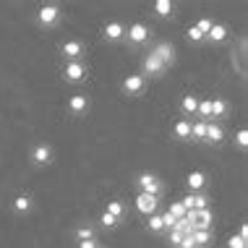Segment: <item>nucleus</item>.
<instances>
[{"label":"nucleus","instance_id":"21","mask_svg":"<svg viewBox=\"0 0 248 248\" xmlns=\"http://www.w3.org/2000/svg\"><path fill=\"white\" fill-rule=\"evenodd\" d=\"M227 34H230V31H227L225 24H214L209 29V34H206V39L214 42V45H219V42H225V39H227Z\"/></svg>","mask_w":248,"mask_h":248},{"label":"nucleus","instance_id":"31","mask_svg":"<svg viewBox=\"0 0 248 248\" xmlns=\"http://www.w3.org/2000/svg\"><path fill=\"white\" fill-rule=\"evenodd\" d=\"M99 225H102V227H110V230H112V227H118V219L112 217V214L102 212V214H99Z\"/></svg>","mask_w":248,"mask_h":248},{"label":"nucleus","instance_id":"23","mask_svg":"<svg viewBox=\"0 0 248 248\" xmlns=\"http://www.w3.org/2000/svg\"><path fill=\"white\" fill-rule=\"evenodd\" d=\"M196 118L209 123L212 120V99H199V107H196Z\"/></svg>","mask_w":248,"mask_h":248},{"label":"nucleus","instance_id":"14","mask_svg":"<svg viewBox=\"0 0 248 248\" xmlns=\"http://www.w3.org/2000/svg\"><path fill=\"white\" fill-rule=\"evenodd\" d=\"M105 39L107 42H120V39H125V26L120 21L105 24Z\"/></svg>","mask_w":248,"mask_h":248},{"label":"nucleus","instance_id":"28","mask_svg":"<svg viewBox=\"0 0 248 248\" xmlns=\"http://www.w3.org/2000/svg\"><path fill=\"white\" fill-rule=\"evenodd\" d=\"M73 235H76L78 243H81V240H92V238H94V227H92V225H78L76 230H73Z\"/></svg>","mask_w":248,"mask_h":248},{"label":"nucleus","instance_id":"34","mask_svg":"<svg viewBox=\"0 0 248 248\" xmlns=\"http://www.w3.org/2000/svg\"><path fill=\"white\" fill-rule=\"evenodd\" d=\"M159 217H162V225H165V230H172V225H175V222H178V219H175V217H172V214H170V212H162V214H159Z\"/></svg>","mask_w":248,"mask_h":248},{"label":"nucleus","instance_id":"30","mask_svg":"<svg viewBox=\"0 0 248 248\" xmlns=\"http://www.w3.org/2000/svg\"><path fill=\"white\" fill-rule=\"evenodd\" d=\"M167 212H170L175 219H183V217H186V206L180 204V201H172V204H170V209H167Z\"/></svg>","mask_w":248,"mask_h":248},{"label":"nucleus","instance_id":"3","mask_svg":"<svg viewBox=\"0 0 248 248\" xmlns=\"http://www.w3.org/2000/svg\"><path fill=\"white\" fill-rule=\"evenodd\" d=\"M63 78H65V81H71V84H81L86 78V63H84V60H71V63H65Z\"/></svg>","mask_w":248,"mask_h":248},{"label":"nucleus","instance_id":"35","mask_svg":"<svg viewBox=\"0 0 248 248\" xmlns=\"http://www.w3.org/2000/svg\"><path fill=\"white\" fill-rule=\"evenodd\" d=\"M186 37H188L191 42H201V39H204V37H201V31L196 29V26H188V31H186Z\"/></svg>","mask_w":248,"mask_h":248},{"label":"nucleus","instance_id":"20","mask_svg":"<svg viewBox=\"0 0 248 248\" xmlns=\"http://www.w3.org/2000/svg\"><path fill=\"white\" fill-rule=\"evenodd\" d=\"M13 212H16V214L31 212V196H29V193H18V196L13 199Z\"/></svg>","mask_w":248,"mask_h":248},{"label":"nucleus","instance_id":"13","mask_svg":"<svg viewBox=\"0 0 248 248\" xmlns=\"http://www.w3.org/2000/svg\"><path fill=\"white\" fill-rule=\"evenodd\" d=\"M167 68H165V65L162 63H159V60L157 58H154L152 55V52H149V55H146L144 58V73H141V76L146 78V76H162V73H165Z\"/></svg>","mask_w":248,"mask_h":248},{"label":"nucleus","instance_id":"18","mask_svg":"<svg viewBox=\"0 0 248 248\" xmlns=\"http://www.w3.org/2000/svg\"><path fill=\"white\" fill-rule=\"evenodd\" d=\"M227 112H230V102L222 99V97H214L212 99V118H214V123H217L219 118H225Z\"/></svg>","mask_w":248,"mask_h":248},{"label":"nucleus","instance_id":"32","mask_svg":"<svg viewBox=\"0 0 248 248\" xmlns=\"http://www.w3.org/2000/svg\"><path fill=\"white\" fill-rule=\"evenodd\" d=\"M235 144H238V149L246 152V146H248V131H246V128H240V131L235 133Z\"/></svg>","mask_w":248,"mask_h":248},{"label":"nucleus","instance_id":"38","mask_svg":"<svg viewBox=\"0 0 248 248\" xmlns=\"http://www.w3.org/2000/svg\"><path fill=\"white\" fill-rule=\"evenodd\" d=\"M238 235L240 238H243V240H248V225L243 222V225H240V230H238Z\"/></svg>","mask_w":248,"mask_h":248},{"label":"nucleus","instance_id":"27","mask_svg":"<svg viewBox=\"0 0 248 248\" xmlns=\"http://www.w3.org/2000/svg\"><path fill=\"white\" fill-rule=\"evenodd\" d=\"M146 230L154 232V235H159V232H165V225H162V217H159L157 212L152 214V217H146Z\"/></svg>","mask_w":248,"mask_h":248},{"label":"nucleus","instance_id":"36","mask_svg":"<svg viewBox=\"0 0 248 248\" xmlns=\"http://www.w3.org/2000/svg\"><path fill=\"white\" fill-rule=\"evenodd\" d=\"M178 248H196V243H193L191 235H183V238H180V246H178Z\"/></svg>","mask_w":248,"mask_h":248},{"label":"nucleus","instance_id":"5","mask_svg":"<svg viewBox=\"0 0 248 248\" xmlns=\"http://www.w3.org/2000/svg\"><path fill=\"white\" fill-rule=\"evenodd\" d=\"M180 204L186 206V212H199V209H209V196L204 191L201 193H186L180 199Z\"/></svg>","mask_w":248,"mask_h":248},{"label":"nucleus","instance_id":"22","mask_svg":"<svg viewBox=\"0 0 248 248\" xmlns=\"http://www.w3.org/2000/svg\"><path fill=\"white\" fill-rule=\"evenodd\" d=\"M105 212L112 214V217L120 222V219L125 217V204H123V201H118V199H110V201H107V206H105Z\"/></svg>","mask_w":248,"mask_h":248},{"label":"nucleus","instance_id":"8","mask_svg":"<svg viewBox=\"0 0 248 248\" xmlns=\"http://www.w3.org/2000/svg\"><path fill=\"white\" fill-rule=\"evenodd\" d=\"M152 55L157 58L159 63L165 65V68H167V65H172V63H175V47H172L170 42H159L157 47L152 50Z\"/></svg>","mask_w":248,"mask_h":248},{"label":"nucleus","instance_id":"2","mask_svg":"<svg viewBox=\"0 0 248 248\" xmlns=\"http://www.w3.org/2000/svg\"><path fill=\"white\" fill-rule=\"evenodd\" d=\"M58 21H60V5L47 3V5H42V8L37 11V24L45 26V29H52Z\"/></svg>","mask_w":248,"mask_h":248},{"label":"nucleus","instance_id":"17","mask_svg":"<svg viewBox=\"0 0 248 248\" xmlns=\"http://www.w3.org/2000/svg\"><path fill=\"white\" fill-rule=\"evenodd\" d=\"M172 136L178 141H191V120L188 118H180L175 125H172Z\"/></svg>","mask_w":248,"mask_h":248},{"label":"nucleus","instance_id":"10","mask_svg":"<svg viewBox=\"0 0 248 248\" xmlns=\"http://www.w3.org/2000/svg\"><path fill=\"white\" fill-rule=\"evenodd\" d=\"M31 162L39 165V167L50 165L52 162V146L50 144H37L34 149H31Z\"/></svg>","mask_w":248,"mask_h":248},{"label":"nucleus","instance_id":"12","mask_svg":"<svg viewBox=\"0 0 248 248\" xmlns=\"http://www.w3.org/2000/svg\"><path fill=\"white\" fill-rule=\"evenodd\" d=\"M206 172H201V170H193V172H188V178H186V183H188V188H191V193H201L206 188Z\"/></svg>","mask_w":248,"mask_h":248},{"label":"nucleus","instance_id":"26","mask_svg":"<svg viewBox=\"0 0 248 248\" xmlns=\"http://www.w3.org/2000/svg\"><path fill=\"white\" fill-rule=\"evenodd\" d=\"M204 136H206V123H204V120H196V123H191V141L204 144Z\"/></svg>","mask_w":248,"mask_h":248},{"label":"nucleus","instance_id":"24","mask_svg":"<svg viewBox=\"0 0 248 248\" xmlns=\"http://www.w3.org/2000/svg\"><path fill=\"white\" fill-rule=\"evenodd\" d=\"M172 11H175V5H172V0H157V3H154V13H157L159 18H167V16H172Z\"/></svg>","mask_w":248,"mask_h":248},{"label":"nucleus","instance_id":"29","mask_svg":"<svg viewBox=\"0 0 248 248\" xmlns=\"http://www.w3.org/2000/svg\"><path fill=\"white\" fill-rule=\"evenodd\" d=\"M193 26H196V29L201 31V37L206 39V34H209V29H212V26H214V21H212V18H206V16H204V18H199V21L193 24Z\"/></svg>","mask_w":248,"mask_h":248},{"label":"nucleus","instance_id":"15","mask_svg":"<svg viewBox=\"0 0 248 248\" xmlns=\"http://www.w3.org/2000/svg\"><path fill=\"white\" fill-rule=\"evenodd\" d=\"M212 222H214V212L212 209H199L196 219H193V230H212Z\"/></svg>","mask_w":248,"mask_h":248},{"label":"nucleus","instance_id":"39","mask_svg":"<svg viewBox=\"0 0 248 248\" xmlns=\"http://www.w3.org/2000/svg\"><path fill=\"white\" fill-rule=\"evenodd\" d=\"M99 248H105V246H99Z\"/></svg>","mask_w":248,"mask_h":248},{"label":"nucleus","instance_id":"11","mask_svg":"<svg viewBox=\"0 0 248 248\" xmlns=\"http://www.w3.org/2000/svg\"><path fill=\"white\" fill-rule=\"evenodd\" d=\"M225 141V128L219 123L209 120L206 123V136H204V144H222Z\"/></svg>","mask_w":248,"mask_h":248},{"label":"nucleus","instance_id":"6","mask_svg":"<svg viewBox=\"0 0 248 248\" xmlns=\"http://www.w3.org/2000/svg\"><path fill=\"white\" fill-rule=\"evenodd\" d=\"M144 86H146V78L141 76V73H131V76L123 78V94L136 97V94H141V92H144Z\"/></svg>","mask_w":248,"mask_h":248},{"label":"nucleus","instance_id":"1","mask_svg":"<svg viewBox=\"0 0 248 248\" xmlns=\"http://www.w3.org/2000/svg\"><path fill=\"white\" fill-rule=\"evenodd\" d=\"M136 188H139V193H149V196L159 199V193L165 191V186L154 172H139L136 175Z\"/></svg>","mask_w":248,"mask_h":248},{"label":"nucleus","instance_id":"7","mask_svg":"<svg viewBox=\"0 0 248 248\" xmlns=\"http://www.w3.org/2000/svg\"><path fill=\"white\" fill-rule=\"evenodd\" d=\"M60 52L65 55V60H81L84 58V42L81 39H65L63 47H60Z\"/></svg>","mask_w":248,"mask_h":248},{"label":"nucleus","instance_id":"37","mask_svg":"<svg viewBox=\"0 0 248 248\" xmlns=\"http://www.w3.org/2000/svg\"><path fill=\"white\" fill-rule=\"evenodd\" d=\"M78 248H99V243H97V238H92V240H81Z\"/></svg>","mask_w":248,"mask_h":248},{"label":"nucleus","instance_id":"4","mask_svg":"<svg viewBox=\"0 0 248 248\" xmlns=\"http://www.w3.org/2000/svg\"><path fill=\"white\" fill-rule=\"evenodd\" d=\"M125 39H128L131 45H144L146 39H149V26L144 21H136L131 26H125Z\"/></svg>","mask_w":248,"mask_h":248},{"label":"nucleus","instance_id":"16","mask_svg":"<svg viewBox=\"0 0 248 248\" xmlns=\"http://www.w3.org/2000/svg\"><path fill=\"white\" fill-rule=\"evenodd\" d=\"M68 110L73 112V115H84V112L89 110V97H86V94L68 97Z\"/></svg>","mask_w":248,"mask_h":248},{"label":"nucleus","instance_id":"9","mask_svg":"<svg viewBox=\"0 0 248 248\" xmlns=\"http://www.w3.org/2000/svg\"><path fill=\"white\" fill-rule=\"evenodd\" d=\"M157 204H159V199L149 196V193H139V196H136V209L141 212L144 217H152V214L157 212Z\"/></svg>","mask_w":248,"mask_h":248},{"label":"nucleus","instance_id":"25","mask_svg":"<svg viewBox=\"0 0 248 248\" xmlns=\"http://www.w3.org/2000/svg\"><path fill=\"white\" fill-rule=\"evenodd\" d=\"M191 238H193V243H196V248H204V246L212 243L214 235H212V230H193Z\"/></svg>","mask_w":248,"mask_h":248},{"label":"nucleus","instance_id":"19","mask_svg":"<svg viewBox=\"0 0 248 248\" xmlns=\"http://www.w3.org/2000/svg\"><path fill=\"white\" fill-rule=\"evenodd\" d=\"M196 107H199V97H193V94H186L183 99H180V112H183V115L193 118V115H196Z\"/></svg>","mask_w":248,"mask_h":248},{"label":"nucleus","instance_id":"33","mask_svg":"<svg viewBox=\"0 0 248 248\" xmlns=\"http://www.w3.org/2000/svg\"><path fill=\"white\" fill-rule=\"evenodd\" d=\"M227 248H248V240H243L240 235H230L227 238Z\"/></svg>","mask_w":248,"mask_h":248}]
</instances>
